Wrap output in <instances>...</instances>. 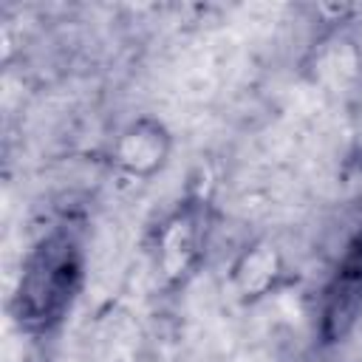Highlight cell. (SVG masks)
<instances>
[{
	"mask_svg": "<svg viewBox=\"0 0 362 362\" xmlns=\"http://www.w3.org/2000/svg\"><path fill=\"white\" fill-rule=\"evenodd\" d=\"M79 286L82 249L71 232L57 229L28 252L11 297V317L28 334L51 331L71 311Z\"/></svg>",
	"mask_w": 362,
	"mask_h": 362,
	"instance_id": "6da1fadb",
	"label": "cell"
},
{
	"mask_svg": "<svg viewBox=\"0 0 362 362\" xmlns=\"http://www.w3.org/2000/svg\"><path fill=\"white\" fill-rule=\"evenodd\" d=\"M206 212L201 204H181L156 235V263L167 283H184L204 257Z\"/></svg>",
	"mask_w": 362,
	"mask_h": 362,
	"instance_id": "7a4b0ae2",
	"label": "cell"
},
{
	"mask_svg": "<svg viewBox=\"0 0 362 362\" xmlns=\"http://www.w3.org/2000/svg\"><path fill=\"white\" fill-rule=\"evenodd\" d=\"M362 317V235L348 246L337 274L322 297L320 334L325 342H337L354 331Z\"/></svg>",
	"mask_w": 362,
	"mask_h": 362,
	"instance_id": "3957f363",
	"label": "cell"
},
{
	"mask_svg": "<svg viewBox=\"0 0 362 362\" xmlns=\"http://www.w3.org/2000/svg\"><path fill=\"white\" fill-rule=\"evenodd\" d=\"M167 150H170L167 130L153 119H139L113 144V161L136 178H150L164 164Z\"/></svg>",
	"mask_w": 362,
	"mask_h": 362,
	"instance_id": "277c9868",
	"label": "cell"
},
{
	"mask_svg": "<svg viewBox=\"0 0 362 362\" xmlns=\"http://www.w3.org/2000/svg\"><path fill=\"white\" fill-rule=\"evenodd\" d=\"M280 277V257L272 246L257 243L240 255L235 263V286L243 297H260L266 294Z\"/></svg>",
	"mask_w": 362,
	"mask_h": 362,
	"instance_id": "5b68a950",
	"label": "cell"
}]
</instances>
